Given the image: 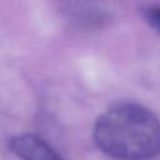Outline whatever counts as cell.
Listing matches in <instances>:
<instances>
[{"label":"cell","instance_id":"cell-1","mask_svg":"<svg viewBox=\"0 0 160 160\" xmlns=\"http://www.w3.org/2000/svg\"><path fill=\"white\" fill-rule=\"evenodd\" d=\"M94 140L111 158L149 160L160 152V120L139 104L119 102L98 118Z\"/></svg>","mask_w":160,"mask_h":160},{"label":"cell","instance_id":"cell-2","mask_svg":"<svg viewBox=\"0 0 160 160\" xmlns=\"http://www.w3.org/2000/svg\"><path fill=\"white\" fill-rule=\"evenodd\" d=\"M10 149L22 160H62L60 155L35 134H20L11 139Z\"/></svg>","mask_w":160,"mask_h":160},{"label":"cell","instance_id":"cell-3","mask_svg":"<svg viewBox=\"0 0 160 160\" xmlns=\"http://www.w3.org/2000/svg\"><path fill=\"white\" fill-rule=\"evenodd\" d=\"M144 19L156 32L160 34V6L146 8L144 11Z\"/></svg>","mask_w":160,"mask_h":160}]
</instances>
